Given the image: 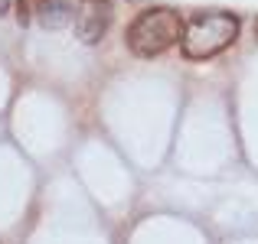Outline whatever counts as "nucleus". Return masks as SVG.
Here are the masks:
<instances>
[{
    "label": "nucleus",
    "mask_w": 258,
    "mask_h": 244,
    "mask_svg": "<svg viewBox=\"0 0 258 244\" xmlns=\"http://www.w3.org/2000/svg\"><path fill=\"white\" fill-rule=\"evenodd\" d=\"M183 39V20L170 7H154L144 10L131 26H127V49L141 59H151L167 52Z\"/></svg>",
    "instance_id": "2"
},
{
    "label": "nucleus",
    "mask_w": 258,
    "mask_h": 244,
    "mask_svg": "<svg viewBox=\"0 0 258 244\" xmlns=\"http://www.w3.org/2000/svg\"><path fill=\"white\" fill-rule=\"evenodd\" d=\"M46 4H49V0H17V17H20V23H30V20L36 17Z\"/></svg>",
    "instance_id": "5"
},
{
    "label": "nucleus",
    "mask_w": 258,
    "mask_h": 244,
    "mask_svg": "<svg viewBox=\"0 0 258 244\" xmlns=\"http://www.w3.org/2000/svg\"><path fill=\"white\" fill-rule=\"evenodd\" d=\"M239 20L226 10H203L183 26L180 49L186 59H213L235 43Z\"/></svg>",
    "instance_id": "1"
},
{
    "label": "nucleus",
    "mask_w": 258,
    "mask_h": 244,
    "mask_svg": "<svg viewBox=\"0 0 258 244\" xmlns=\"http://www.w3.org/2000/svg\"><path fill=\"white\" fill-rule=\"evenodd\" d=\"M7 7H10V0H0V17L7 13Z\"/></svg>",
    "instance_id": "6"
},
{
    "label": "nucleus",
    "mask_w": 258,
    "mask_h": 244,
    "mask_svg": "<svg viewBox=\"0 0 258 244\" xmlns=\"http://www.w3.org/2000/svg\"><path fill=\"white\" fill-rule=\"evenodd\" d=\"M72 17H76V10L69 7V0H49V4L39 10V23H43L46 30H59V26H66Z\"/></svg>",
    "instance_id": "4"
},
{
    "label": "nucleus",
    "mask_w": 258,
    "mask_h": 244,
    "mask_svg": "<svg viewBox=\"0 0 258 244\" xmlns=\"http://www.w3.org/2000/svg\"><path fill=\"white\" fill-rule=\"evenodd\" d=\"M111 20H114L111 0H79L72 23H76V36L92 46V43H101V39H105Z\"/></svg>",
    "instance_id": "3"
}]
</instances>
